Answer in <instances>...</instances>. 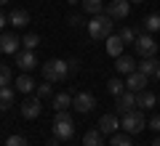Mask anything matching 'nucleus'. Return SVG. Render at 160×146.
<instances>
[{
    "label": "nucleus",
    "instance_id": "f257e3e1",
    "mask_svg": "<svg viewBox=\"0 0 160 146\" xmlns=\"http://www.w3.org/2000/svg\"><path fill=\"white\" fill-rule=\"evenodd\" d=\"M69 74H72L69 72V61H64V59H48L43 64V77L48 82H64Z\"/></svg>",
    "mask_w": 160,
    "mask_h": 146
},
{
    "label": "nucleus",
    "instance_id": "f03ea898",
    "mask_svg": "<svg viewBox=\"0 0 160 146\" xmlns=\"http://www.w3.org/2000/svg\"><path fill=\"white\" fill-rule=\"evenodd\" d=\"M112 24H115L112 16H107V13H96V16H91V21H88L86 27H88L91 40H107L109 32H112Z\"/></svg>",
    "mask_w": 160,
    "mask_h": 146
},
{
    "label": "nucleus",
    "instance_id": "7ed1b4c3",
    "mask_svg": "<svg viewBox=\"0 0 160 146\" xmlns=\"http://www.w3.org/2000/svg\"><path fill=\"white\" fill-rule=\"evenodd\" d=\"M51 133L56 135L59 141H69L75 135V122H72V117H69L67 112H56V117H53V128H51Z\"/></svg>",
    "mask_w": 160,
    "mask_h": 146
},
{
    "label": "nucleus",
    "instance_id": "20e7f679",
    "mask_svg": "<svg viewBox=\"0 0 160 146\" xmlns=\"http://www.w3.org/2000/svg\"><path fill=\"white\" fill-rule=\"evenodd\" d=\"M120 128L126 130L128 135H136V133H142V130L147 128V120H144L142 112H128V114H123V120H120Z\"/></svg>",
    "mask_w": 160,
    "mask_h": 146
},
{
    "label": "nucleus",
    "instance_id": "39448f33",
    "mask_svg": "<svg viewBox=\"0 0 160 146\" xmlns=\"http://www.w3.org/2000/svg\"><path fill=\"white\" fill-rule=\"evenodd\" d=\"M133 51H136L142 59H152L155 53H158V43H155V37L149 32L147 35H139L136 43H133Z\"/></svg>",
    "mask_w": 160,
    "mask_h": 146
},
{
    "label": "nucleus",
    "instance_id": "423d86ee",
    "mask_svg": "<svg viewBox=\"0 0 160 146\" xmlns=\"http://www.w3.org/2000/svg\"><path fill=\"white\" fill-rule=\"evenodd\" d=\"M128 13H131V0H112V3L107 6V16H112L115 21L126 19Z\"/></svg>",
    "mask_w": 160,
    "mask_h": 146
},
{
    "label": "nucleus",
    "instance_id": "0eeeda50",
    "mask_svg": "<svg viewBox=\"0 0 160 146\" xmlns=\"http://www.w3.org/2000/svg\"><path fill=\"white\" fill-rule=\"evenodd\" d=\"M133 106H139V93L126 90V93H120V96H118V112H120V114L133 112Z\"/></svg>",
    "mask_w": 160,
    "mask_h": 146
},
{
    "label": "nucleus",
    "instance_id": "6e6552de",
    "mask_svg": "<svg viewBox=\"0 0 160 146\" xmlns=\"http://www.w3.org/2000/svg\"><path fill=\"white\" fill-rule=\"evenodd\" d=\"M40 112H43L40 96H32V98H24V104H22V117H24V120H35V117H40Z\"/></svg>",
    "mask_w": 160,
    "mask_h": 146
},
{
    "label": "nucleus",
    "instance_id": "1a4fd4ad",
    "mask_svg": "<svg viewBox=\"0 0 160 146\" xmlns=\"http://www.w3.org/2000/svg\"><path fill=\"white\" fill-rule=\"evenodd\" d=\"M13 59H16V67L19 69H24V72H32L35 67H38V59H35V53L32 51H19V53H13Z\"/></svg>",
    "mask_w": 160,
    "mask_h": 146
},
{
    "label": "nucleus",
    "instance_id": "9d476101",
    "mask_svg": "<svg viewBox=\"0 0 160 146\" xmlns=\"http://www.w3.org/2000/svg\"><path fill=\"white\" fill-rule=\"evenodd\" d=\"M19 45H22V40H19L13 32H3L0 35V53H19Z\"/></svg>",
    "mask_w": 160,
    "mask_h": 146
},
{
    "label": "nucleus",
    "instance_id": "9b49d317",
    "mask_svg": "<svg viewBox=\"0 0 160 146\" xmlns=\"http://www.w3.org/2000/svg\"><path fill=\"white\" fill-rule=\"evenodd\" d=\"M147 82H149V77H147V74H142V72L136 69V72H131V74H128L126 88H128V90H133V93H142V90L147 88Z\"/></svg>",
    "mask_w": 160,
    "mask_h": 146
},
{
    "label": "nucleus",
    "instance_id": "f8f14e48",
    "mask_svg": "<svg viewBox=\"0 0 160 146\" xmlns=\"http://www.w3.org/2000/svg\"><path fill=\"white\" fill-rule=\"evenodd\" d=\"M72 106L78 109L80 114H88L93 106H96V98H93L91 93H78V96H75V101H72Z\"/></svg>",
    "mask_w": 160,
    "mask_h": 146
},
{
    "label": "nucleus",
    "instance_id": "ddd939ff",
    "mask_svg": "<svg viewBox=\"0 0 160 146\" xmlns=\"http://www.w3.org/2000/svg\"><path fill=\"white\" fill-rule=\"evenodd\" d=\"M118 128H120V120L115 117V114H102V120H99V130H102L104 135L118 133Z\"/></svg>",
    "mask_w": 160,
    "mask_h": 146
},
{
    "label": "nucleus",
    "instance_id": "4468645a",
    "mask_svg": "<svg viewBox=\"0 0 160 146\" xmlns=\"http://www.w3.org/2000/svg\"><path fill=\"white\" fill-rule=\"evenodd\" d=\"M104 48H107V53H109L112 59H118V56H123V48H126V43L120 40V35H109Z\"/></svg>",
    "mask_w": 160,
    "mask_h": 146
},
{
    "label": "nucleus",
    "instance_id": "2eb2a0df",
    "mask_svg": "<svg viewBox=\"0 0 160 146\" xmlns=\"http://www.w3.org/2000/svg\"><path fill=\"white\" fill-rule=\"evenodd\" d=\"M83 146H104V133L99 128H91L83 135Z\"/></svg>",
    "mask_w": 160,
    "mask_h": 146
},
{
    "label": "nucleus",
    "instance_id": "dca6fc26",
    "mask_svg": "<svg viewBox=\"0 0 160 146\" xmlns=\"http://www.w3.org/2000/svg\"><path fill=\"white\" fill-rule=\"evenodd\" d=\"M8 24H13V27H27L29 24V13L24 11V8H13L11 16H8Z\"/></svg>",
    "mask_w": 160,
    "mask_h": 146
},
{
    "label": "nucleus",
    "instance_id": "f3484780",
    "mask_svg": "<svg viewBox=\"0 0 160 146\" xmlns=\"http://www.w3.org/2000/svg\"><path fill=\"white\" fill-rule=\"evenodd\" d=\"M13 98H16V90H13L11 85L0 88V109H3V112H6L8 106H13Z\"/></svg>",
    "mask_w": 160,
    "mask_h": 146
},
{
    "label": "nucleus",
    "instance_id": "a211bd4d",
    "mask_svg": "<svg viewBox=\"0 0 160 146\" xmlns=\"http://www.w3.org/2000/svg\"><path fill=\"white\" fill-rule=\"evenodd\" d=\"M115 69H118L120 74H131L136 72V64H133L131 56H118V64H115Z\"/></svg>",
    "mask_w": 160,
    "mask_h": 146
},
{
    "label": "nucleus",
    "instance_id": "6ab92c4d",
    "mask_svg": "<svg viewBox=\"0 0 160 146\" xmlns=\"http://www.w3.org/2000/svg\"><path fill=\"white\" fill-rule=\"evenodd\" d=\"M72 101H75V96H69V93H59L56 98H53V109H56V112H67V109L72 106Z\"/></svg>",
    "mask_w": 160,
    "mask_h": 146
},
{
    "label": "nucleus",
    "instance_id": "aec40b11",
    "mask_svg": "<svg viewBox=\"0 0 160 146\" xmlns=\"http://www.w3.org/2000/svg\"><path fill=\"white\" fill-rule=\"evenodd\" d=\"M155 104H158V93H152V90H142L139 93V106L142 109H155Z\"/></svg>",
    "mask_w": 160,
    "mask_h": 146
},
{
    "label": "nucleus",
    "instance_id": "412c9836",
    "mask_svg": "<svg viewBox=\"0 0 160 146\" xmlns=\"http://www.w3.org/2000/svg\"><path fill=\"white\" fill-rule=\"evenodd\" d=\"M16 90H22V93H27V96H29V93L35 90V80L29 77L27 72H24L22 77H16Z\"/></svg>",
    "mask_w": 160,
    "mask_h": 146
},
{
    "label": "nucleus",
    "instance_id": "4be33fe9",
    "mask_svg": "<svg viewBox=\"0 0 160 146\" xmlns=\"http://www.w3.org/2000/svg\"><path fill=\"white\" fill-rule=\"evenodd\" d=\"M136 69L142 74H147V77H152V74L158 72V61H155V59H142V61L136 64Z\"/></svg>",
    "mask_w": 160,
    "mask_h": 146
},
{
    "label": "nucleus",
    "instance_id": "5701e85b",
    "mask_svg": "<svg viewBox=\"0 0 160 146\" xmlns=\"http://www.w3.org/2000/svg\"><path fill=\"white\" fill-rule=\"evenodd\" d=\"M107 90H109V96H115V98H118V96L120 93H126V82H123V80H118V77H112V80H109V82H107Z\"/></svg>",
    "mask_w": 160,
    "mask_h": 146
},
{
    "label": "nucleus",
    "instance_id": "b1692460",
    "mask_svg": "<svg viewBox=\"0 0 160 146\" xmlns=\"http://www.w3.org/2000/svg\"><path fill=\"white\" fill-rule=\"evenodd\" d=\"M109 144H112V146H136L128 133H112V135H109Z\"/></svg>",
    "mask_w": 160,
    "mask_h": 146
},
{
    "label": "nucleus",
    "instance_id": "393cba45",
    "mask_svg": "<svg viewBox=\"0 0 160 146\" xmlns=\"http://www.w3.org/2000/svg\"><path fill=\"white\" fill-rule=\"evenodd\" d=\"M83 11L91 13V16H96V13L104 11V3L102 0H83Z\"/></svg>",
    "mask_w": 160,
    "mask_h": 146
},
{
    "label": "nucleus",
    "instance_id": "a878e982",
    "mask_svg": "<svg viewBox=\"0 0 160 146\" xmlns=\"http://www.w3.org/2000/svg\"><path fill=\"white\" fill-rule=\"evenodd\" d=\"M136 37H139L136 29H131V27H123V29H120V40H123L126 45H133V43H136Z\"/></svg>",
    "mask_w": 160,
    "mask_h": 146
},
{
    "label": "nucleus",
    "instance_id": "bb28decb",
    "mask_svg": "<svg viewBox=\"0 0 160 146\" xmlns=\"http://www.w3.org/2000/svg\"><path fill=\"white\" fill-rule=\"evenodd\" d=\"M144 29H147V32H158L160 29V13H149V16L144 19Z\"/></svg>",
    "mask_w": 160,
    "mask_h": 146
},
{
    "label": "nucleus",
    "instance_id": "cd10ccee",
    "mask_svg": "<svg viewBox=\"0 0 160 146\" xmlns=\"http://www.w3.org/2000/svg\"><path fill=\"white\" fill-rule=\"evenodd\" d=\"M22 45L27 48V51H35L40 45V35H35V32H29V35H24V40H22Z\"/></svg>",
    "mask_w": 160,
    "mask_h": 146
},
{
    "label": "nucleus",
    "instance_id": "c85d7f7f",
    "mask_svg": "<svg viewBox=\"0 0 160 146\" xmlns=\"http://www.w3.org/2000/svg\"><path fill=\"white\" fill-rule=\"evenodd\" d=\"M6 85H11V69L8 64H0V88H6Z\"/></svg>",
    "mask_w": 160,
    "mask_h": 146
},
{
    "label": "nucleus",
    "instance_id": "c756f323",
    "mask_svg": "<svg viewBox=\"0 0 160 146\" xmlns=\"http://www.w3.org/2000/svg\"><path fill=\"white\" fill-rule=\"evenodd\" d=\"M6 146H29V144H27L24 135H11V138L6 141Z\"/></svg>",
    "mask_w": 160,
    "mask_h": 146
},
{
    "label": "nucleus",
    "instance_id": "7c9ffc66",
    "mask_svg": "<svg viewBox=\"0 0 160 146\" xmlns=\"http://www.w3.org/2000/svg\"><path fill=\"white\" fill-rule=\"evenodd\" d=\"M35 93H38L40 98H46V96H51V85H48V80H46V85H38V88H35Z\"/></svg>",
    "mask_w": 160,
    "mask_h": 146
},
{
    "label": "nucleus",
    "instance_id": "2f4dec72",
    "mask_svg": "<svg viewBox=\"0 0 160 146\" xmlns=\"http://www.w3.org/2000/svg\"><path fill=\"white\" fill-rule=\"evenodd\" d=\"M67 21H69V27H83V24H86V19H83V16H78V13H75V16H69Z\"/></svg>",
    "mask_w": 160,
    "mask_h": 146
},
{
    "label": "nucleus",
    "instance_id": "473e14b6",
    "mask_svg": "<svg viewBox=\"0 0 160 146\" xmlns=\"http://www.w3.org/2000/svg\"><path fill=\"white\" fill-rule=\"evenodd\" d=\"M147 125H149V128L155 130V133H158V130H160V114H152V117H149V122H147Z\"/></svg>",
    "mask_w": 160,
    "mask_h": 146
},
{
    "label": "nucleus",
    "instance_id": "72a5a7b5",
    "mask_svg": "<svg viewBox=\"0 0 160 146\" xmlns=\"http://www.w3.org/2000/svg\"><path fill=\"white\" fill-rule=\"evenodd\" d=\"M6 21H8V19H6V13H3V11H0V29H3V27H6Z\"/></svg>",
    "mask_w": 160,
    "mask_h": 146
},
{
    "label": "nucleus",
    "instance_id": "f704fd0d",
    "mask_svg": "<svg viewBox=\"0 0 160 146\" xmlns=\"http://www.w3.org/2000/svg\"><path fill=\"white\" fill-rule=\"evenodd\" d=\"M67 3L69 6H78V3H83V0H67Z\"/></svg>",
    "mask_w": 160,
    "mask_h": 146
},
{
    "label": "nucleus",
    "instance_id": "c9c22d12",
    "mask_svg": "<svg viewBox=\"0 0 160 146\" xmlns=\"http://www.w3.org/2000/svg\"><path fill=\"white\" fill-rule=\"evenodd\" d=\"M155 77H158V80H160V64H158V72H155Z\"/></svg>",
    "mask_w": 160,
    "mask_h": 146
},
{
    "label": "nucleus",
    "instance_id": "e433bc0d",
    "mask_svg": "<svg viewBox=\"0 0 160 146\" xmlns=\"http://www.w3.org/2000/svg\"><path fill=\"white\" fill-rule=\"evenodd\" d=\"M152 146H160V138H155V141H152Z\"/></svg>",
    "mask_w": 160,
    "mask_h": 146
},
{
    "label": "nucleus",
    "instance_id": "4c0bfd02",
    "mask_svg": "<svg viewBox=\"0 0 160 146\" xmlns=\"http://www.w3.org/2000/svg\"><path fill=\"white\" fill-rule=\"evenodd\" d=\"M3 3H8V0H0V6H3Z\"/></svg>",
    "mask_w": 160,
    "mask_h": 146
},
{
    "label": "nucleus",
    "instance_id": "58836bf2",
    "mask_svg": "<svg viewBox=\"0 0 160 146\" xmlns=\"http://www.w3.org/2000/svg\"><path fill=\"white\" fill-rule=\"evenodd\" d=\"M133 3H144V0H133Z\"/></svg>",
    "mask_w": 160,
    "mask_h": 146
}]
</instances>
